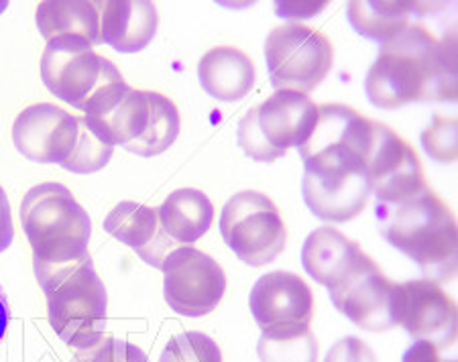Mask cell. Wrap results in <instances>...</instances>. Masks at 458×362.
I'll list each match as a JSON object with an SVG mask.
<instances>
[{
  "mask_svg": "<svg viewBox=\"0 0 458 362\" xmlns=\"http://www.w3.org/2000/svg\"><path fill=\"white\" fill-rule=\"evenodd\" d=\"M377 122L344 105L318 106L312 135L298 147L306 172L304 202L318 220L343 224L359 216L371 198L367 157Z\"/></svg>",
  "mask_w": 458,
  "mask_h": 362,
  "instance_id": "obj_1",
  "label": "cell"
},
{
  "mask_svg": "<svg viewBox=\"0 0 458 362\" xmlns=\"http://www.w3.org/2000/svg\"><path fill=\"white\" fill-rule=\"evenodd\" d=\"M371 105L395 110L413 102L456 100L454 35L438 39L422 23H411L394 41L381 46L365 80Z\"/></svg>",
  "mask_w": 458,
  "mask_h": 362,
  "instance_id": "obj_2",
  "label": "cell"
},
{
  "mask_svg": "<svg viewBox=\"0 0 458 362\" xmlns=\"http://www.w3.org/2000/svg\"><path fill=\"white\" fill-rule=\"evenodd\" d=\"M381 236L408 255L428 281H450L458 267V232L453 210L424 186L395 206L375 204Z\"/></svg>",
  "mask_w": 458,
  "mask_h": 362,
  "instance_id": "obj_3",
  "label": "cell"
},
{
  "mask_svg": "<svg viewBox=\"0 0 458 362\" xmlns=\"http://www.w3.org/2000/svg\"><path fill=\"white\" fill-rule=\"evenodd\" d=\"M33 265L47 298V320L65 344L80 350L106 334L108 293L90 253L62 265Z\"/></svg>",
  "mask_w": 458,
  "mask_h": 362,
  "instance_id": "obj_4",
  "label": "cell"
},
{
  "mask_svg": "<svg viewBox=\"0 0 458 362\" xmlns=\"http://www.w3.org/2000/svg\"><path fill=\"white\" fill-rule=\"evenodd\" d=\"M21 224L33 248V263L62 265L88 255L90 216L62 183L47 181L29 189L21 204Z\"/></svg>",
  "mask_w": 458,
  "mask_h": 362,
  "instance_id": "obj_5",
  "label": "cell"
},
{
  "mask_svg": "<svg viewBox=\"0 0 458 362\" xmlns=\"http://www.w3.org/2000/svg\"><path fill=\"white\" fill-rule=\"evenodd\" d=\"M88 118L110 143L139 157H157L167 151L182 129L180 113L167 96L132 90L127 84Z\"/></svg>",
  "mask_w": 458,
  "mask_h": 362,
  "instance_id": "obj_6",
  "label": "cell"
},
{
  "mask_svg": "<svg viewBox=\"0 0 458 362\" xmlns=\"http://www.w3.org/2000/svg\"><path fill=\"white\" fill-rule=\"evenodd\" d=\"M41 80L55 98L96 114L127 84L113 62L82 41H49L41 57Z\"/></svg>",
  "mask_w": 458,
  "mask_h": 362,
  "instance_id": "obj_7",
  "label": "cell"
},
{
  "mask_svg": "<svg viewBox=\"0 0 458 362\" xmlns=\"http://www.w3.org/2000/svg\"><path fill=\"white\" fill-rule=\"evenodd\" d=\"M318 106L308 94L276 90L263 105L250 108L241 118L236 140L242 153L259 164H271L301 147L312 135Z\"/></svg>",
  "mask_w": 458,
  "mask_h": 362,
  "instance_id": "obj_8",
  "label": "cell"
},
{
  "mask_svg": "<svg viewBox=\"0 0 458 362\" xmlns=\"http://www.w3.org/2000/svg\"><path fill=\"white\" fill-rule=\"evenodd\" d=\"M220 232L228 248L249 267L271 265L284 253L287 231L273 204L261 191L234 194L220 214Z\"/></svg>",
  "mask_w": 458,
  "mask_h": 362,
  "instance_id": "obj_9",
  "label": "cell"
},
{
  "mask_svg": "<svg viewBox=\"0 0 458 362\" xmlns=\"http://www.w3.org/2000/svg\"><path fill=\"white\" fill-rule=\"evenodd\" d=\"M265 62L276 90L310 94L330 73L335 49L316 29L287 23L273 29L265 39Z\"/></svg>",
  "mask_w": 458,
  "mask_h": 362,
  "instance_id": "obj_10",
  "label": "cell"
},
{
  "mask_svg": "<svg viewBox=\"0 0 458 362\" xmlns=\"http://www.w3.org/2000/svg\"><path fill=\"white\" fill-rule=\"evenodd\" d=\"M164 298L175 314H212L226 293V275L210 255L194 247L175 248L164 261Z\"/></svg>",
  "mask_w": 458,
  "mask_h": 362,
  "instance_id": "obj_11",
  "label": "cell"
},
{
  "mask_svg": "<svg viewBox=\"0 0 458 362\" xmlns=\"http://www.w3.org/2000/svg\"><path fill=\"white\" fill-rule=\"evenodd\" d=\"M338 312L367 332H387L397 326L395 283L389 281L369 255L328 290Z\"/></svg>",
  "mask_w": 458,
  "mask_h": 362,
  "instance_id": "obj_12",
  "label": "cell"
},
{
  "mask_svg": "<svg viewBox=\"0 0 458 362\" xmlns=\"http://www.w3.org/2000/svg\"><path fill=\"white\" fill-rule=\"evenodd\" d=\"M84 116H72L55 105H33L13 122V143L23 157L41 165L64 167L76 151Z\"/></svg>",
  "mask_w": 458,
  "mask_h": 362,
  "instance_id": "obj_13",
  "label": "cell"
},
{
  "mask_svg": "<svg viewBox=\"0 0 458 362\" xmlns=\"http://www.w3.org/2000/svg\"><path fill=\"white\" fill-rule=\"evenodd\" d=\"M395 317L397 326H403L413 340H426L438 350L448 349L456 340V304L434 281L395 283Z\"/></svg>",
  "mask_w": 458,
  "mask_h": 362,
  "instance_id": "obj_14",
  "label": "cell"
},
{
  "mask_svg": "<svg viewBox=\"0 0 458 362\" xmlns=\"http://www.w3.org/2000/svg\"><path fill=\"white\" fill-rule=\"evenodd\" d=\"M367 177L379 206H395L426 186L416 151L387 124L377 122V132L367 157Z\"/></svg>",
  "mask_w": 458,
  "mask_h": 362,
  "instance_id": "obj_15",
  "label": "cell"
},
{
  "mask_svg": "<svg viewBox=\"0 0 458 362\" xmlns=\"http://www.w3.org/2000/svg\"><path fill=\"white\" fill-rule=\"evenodd\" d=\"M249 307L261 330L279 324H310L314 316V293L295 273L276 271L257 279L249 295Z\"/></svg>",
  "mask_w": 458,
  "mask_h": 362,
  "instance_id": "obj_16",
  "label": "cell"
},
{
  "mask_svg": "<svg viewBox=\"0 0 458 362\" xmlns=\"http://www.w3.org/2000/svg\"><path fill=\"white\" fill-rule=\"evenodd\" d=\"M105 231L123 245L131 247L155 269H164L165 257L177 248V242L169 239L159 223L157 208L129 199L110 210L105 220Z\"/></svg>",
  "mask_w": 458,
  "mask_h": 362,
  "instance_id": "obj_17",
  "label": "cell"
},
{
  "mask_svg": "<svg viewBox=\"0 0 458 362\" xmlns=\"http://www.w3.org/2000/svg\"><path fill=\"white\" fill-rule=\"evenodd\" d=\"M96 4L100 11L102 43L118 54H139L157 33V9L149 0H110Z\"/></svg>",
  "mask_w": 458,
  "mask_h": 362,
  "instance_id": "obj_18",
  "label": "cell"
},
{
  "mask_svg": "<svg viewBox=\"0 0 458 362\" xmlns=\"http://www.w3.org/2000/svg\"><path fill=\"white\" fill-rule=\"evenodd\" d=\"M363 248L359 242L349 240L332 226L316 228L301 248V265L316 283L330 290L349 273L360 257Z\"/></svg>",
  "mask_w": 458,
  "mask_h": 362,
  "instance_id": "obj_19",
  "label": "cell"
},
{
  "mask_svg": "<svg viewBox=\"0 0 458 362\" xmlns=\"http://www.w3.org/2000/svg\"><path fill=\"white\" fill-rule=\"evenodd\" d=\"M37 29L49 41H82L100 46V11L96 3L86 0H46L37 6Z\"/></svg>",
  "mask_w": 458,
  "mask_h": 362,
  "instance_id": "obj_20",
  "label": "cell"
},
{
  "mask_svg": "<svg viewBox=\"0 0 458 362\" xmlns=\"http://www.w3.org/2000/svg\"><path fill=\"white\" fill-rule=\"evenodd\" d=\"M198 80L204 92L218 102H239L253 90L255 65L234 47H214L198 63Z\"/></svg>",
  "mask_w": 458,
  "mask_h": 362,
  "instance_id": "obj_21",
  "label": "cell"
},
{
  "mask_svg": "<svg viewBox=\"0 0 458 362\" xmlns=\"http://www.w3.org/2000/svg\"><path fill=\"white\" fill-rule=\"evenodd\" d=\"M159 223L177 245H194L210 231L214 218L212 199L200 189L183 188L169 194L157 208Z\"/></svg>",
  "mask_w": 458,
  "mask_h": 362,
  "instance_id": "obj_22",
  "label": "cell"
},
{
  "mask_svg": "<svg viewBox=\"0 0 458 362\" xmlns=\"http://www.w3.org/2000/svg\"><path fill=\"white\" fill-rule=\"evenodd\" d=\"M424 13L420 3H349V21L354 31L377 41L379 46L394 41L402 35L416 17Z\"/></svg>",
  "mask_w": 458,
  "mask_h": 362,
  "instance_id": "obj_23",
  "label": "cell"
},
{
  "mask_svg": "<svg viewBox=\"0 0 458 362\" xmlns=\"http://www.w3.org/2000/svg\"><path fill=\"white\" fill-rule=\"evenodd\" d=\"M257 357L261 362H318V340L310 324H279L263 330Z\"/></svg>",
  "mask_w": 458,
  "mask_h": 362,
  "instance_id": "obj_24",
  "label": "cell"
},
{
  "mask_svg": "<svg viewBox=\"0 0 458 362\" xmlns=\"http://www.w3.org/2000/svg\"><path fill=\"white\" fill-rule=\"evenodd\" d=\"M159 362H223V352L202 332H182L169 338Z\"/></svg>",
  "mask_w": 458,
  "mask_h": 362,
  "instance_id": "obj_25",
  "label": "cell"
},
{
  "mask_svg": "<svg viewBox=\"0 0 458 362\" xmlns=\"http://www.w3.org/2000/svg\"><path fill=\"white\" fill-rule=\"evenodd\" d=\"M70 362H149V357L127 340L105 334L86 349L76 350Z\"/></svg>",
  "mask_w": 458,
  "mask_h": 362,
  "instance_id": "obj_26",
  "label": "cell"
},
{
  "mask_svg": "<svg viewBox=\"0 0 458 362\" xmlns=\"http://www.w3.org/2000/svg\"><path fill=\"white\" fill-rule=\"evenodd\" d=\"M422 145L426 153L434 161H448L456 159V121L454 118H440L434 114L432 127L422 135Z\"/></svg>",
  "mask_w": 458,
  "mask_h": 362,
  "instance_id": "obj_27",
  "label": "cell"
},
{
  "mask_svg": "<svg viewBox=\"0 0 458 362\" xmlns=\"http://www.w3.org/2000/svg\"><path fill=\"white\" fill-rule=\"evenodd\" d=\"M324 362H377V357L363 340L346 336L332 346Z\"/></svg>",
  "mask_w": 458,
  "mask_h": 362,
  "instance_id": "obj_28",
  "label": "cell"
},
{
  "mask_svg": "<svg viewBox=\"0 0 458 362\" xmlns=\"http://www.w3.org/2000/svg\"><path fill=\"white\" fill-rule=\"evenodd\" d=\"M402 362H454L446 360L440 357V350L436 349L432 342H426V340H416L408 350L403 352Z\"/></svg>",
  "mask_w": 458,
  "mask_h": 362,
  "instance_id": "obj_29",
  "label": "cell"
},
{
  "mask_svg": "<svg viewBox=\"0 0 458 362\" xmlns=\"http://www.w3.org/2000/svg\"><path fill=\"white\" fill-rule=\"evenodd\" d=\"M14 239V226H13V214L11 204L6 198V191L0 186V253H4L6 248L13 245Z\"/></svg>",
  "mask_w": 458,
  "mask_h": 362,
  "instance_id": "obj_30",
  "label": "cell"
},
{
  "mask_svg": "<svg viewBox=\"0 0 458 362\" xmlns=\"http://www.w3.org/2000/svg\"><path fill=\"white\" fill-rule=\"evenodd\" d=\"M328 3H276V13L284 19H306L320 13Z\"/></svg>",
  "mask_w": 458,
  "mask_h": 362,
  "instance_id": "obj_31",
  "label": "cell"
},
{
  "mask_svg": "<svg viewBox=\"0 0 458 362\" xmlns=\"http://www.w3.org/2000/svg\"><path fill=\"white\" fill-rule=\"evenodd\" d=\"M9 324H11V306H9V299H6L4 290L0 287V340L4 338L6 330H9Z\"/></svg>",
  "mask_w": 458,
  "mask_h": 362,
  "instance_id": "obj_32",
  "label": "cell"
}]
</instances>
